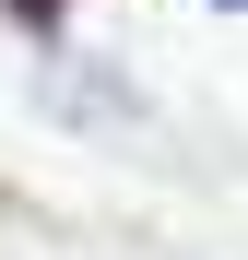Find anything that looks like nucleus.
<instances>
[{"mask_svg": "<svg viewBox=\"0 0 248 260\" xmlns=\"http://www.w3.org/2000/svg\"><path fill=\"white\" fill-rule=\"evenodd\" d=\"M12 12H24V24H36V36H48V24H59V0H12Z\"/></svg>", "mask_w": 248, "mask_h": 260, "instance_id": "1", "label": "nucleus"}, {"mask_svg": "<svg viewBox=\"0 0 248 260\" xmlns=\"http://www.w3.org/2000/svg\"><path fill=\"white\" fill-rule=\"evenodd\" d=\"M213 12H248V0H213Z\"/></svg>", "mask_w": 248, "mask_h": 260, "instance_id": "2", "label": "nucleus"}]
</instances>
